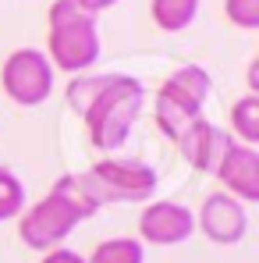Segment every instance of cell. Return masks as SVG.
I'll list each match as a JSON object with an SVG mask.
<instances>
[{"label": "cell", "instance_id": "6da1fadb", "mask_svg": "<svg viewBox=\"0 0 259 263\" xmlns=\"http://www.w3.org/2000/svg\"><path fill=\"white\" fill-rule=\"evenodd\" d=\"M46 61L53 71L82 75L99 61V29L96 18L75 0H53L46 11Z\"/></svg>", "mask_w": 259, "mask_h": 263}, {"label": "cell", "instance_id": "7a4b0ae2", "mask_svg": "<svg viewBox=\"0 0 259 263\" xmlns=\"http://www.w3.org/2000/svg\"><path fill=\"white\" fill-rule=\"evenodd\" d=\"M146 107V89L138 79L131 75H121L114 71L107 89L96 96V103L82 114V125H86V135H89V146L99 149V153H117L125 142H128L131 128L138 121Z\"/></svg>", "mask_w": 259, "mask_h": 263}, {"label": "cell", "instance_id": "3957f363", "mask_svg": "<svg viewBox=\"0 0 259 263\" xmlns=\"http://www.w3.org/2000/svg\"><path fill=\"white\" fill-rule=\"evenodd\" d=\"M213 92V79L203 64H181L160 82L156 96H153V121L167 139H177L188 128V121H195L206 107Z\"/></svg>", "mask_w": 259, "mask_h": 263}, {"label": "cell", "instance_id": "277c9868", "mask_svg": "<svg viewBox=\"0 0 259 263\" xmlns=\"http://www.w3.org/2000/svg\"><path fill=\"white\" fill-rule=\"evenodd\" d=\"M92 199L103 206L110 203H135V206H146L153 196H156V185L160 175L142 164V160H131V157H103L96 160L89 171H82Z\"/></svg>", "mask_w": 259, "mask_h": 263}, {"label": "cell", "instance_id": "5b68a950", "mask_svg": "<svg viewBox=\"0 0 259 263\" xmlns=\"http://www.w3.org/2000/svg\"><path fill=\"white\" fill-rule=\"evenodd\" d=\"M0 86L4 96L18 107H39L53 96L57 86V71L53 64L46 61L43 50H32V46H22V50H11L4 57V68H0Z\"/></svg>", "mask_w": 259, "mask_h": 263}, {"label": "cell", "instance_id": "8992f818", "mask_svg": "<svg viewBox=\"0 0 259 263\" xmlns=\"http://www.w3.org/2000/svg\"><path fill=\"white\" fill-rule=\"evenodd\" d=\"M78 224H82V217L61 196L46 192L39 203H32L18 214V238L36 253H50V249L64 246Z\"/></svg>", "mask_w": 259, "mask_h": 263}, {"label": "cell", "instance_id": "52a82bcc", "mask_svg": "<svg viewBox=\"0 0 259 263\" xmlns=\"http://www.w3.org/2000/svg\"><path fill=\"white\" fill-rule=\"evenodd\" d=\"M195 235V210L177 199H149L138 214V242L142 246H181Z\"/></svg>", "mask_w": 259, "mask_h": 263}, {"label": "cell", "instance_id": "ba28073f", "mask_svg": "<svg viewBox=\"0 0 259 263\" xmlns=\"http://www.w3.org/2000/svg\"><path fill=\"white\" fill-rule=\"evenodd\" d=\"M195 231H203L213 246H238L249 235V210L227 192H210L195 210Z\"/></svg>", "mask_w": 259, "mask_h": 263}, {"label": "cell", "instance_id": "9c48e42d", "mask_svg": "<svg viewBox=\"0 0 259 263\" xmlns=\"http://www.w3.org/2000/svg\"><path fill=\"white\" fill-rule=\"evenodd\" d=\"M213 178L227 196H234L238 203H259V149L245 146V142H227L220 164H216Z\"/></svg>", "mask_w": 259, "mask_h": 263}, {"label": "cell", "instance_id": "30bf717a", "mask_svg": "<svg viewBox=\"0 0 259 263\" xmlns=\"http://www.w3.org/2000/svg\"><path fill=\"white\" fill-rule=\"evenodd\" d=\"M227 142H231V132L216 128L213 121L203 118V114L195 121H188V128L174 139V146L181 149V157L188 160V167L199 171V175H213L220 157H224V149H227Z\"/></svg>", "mask_w": 259, "mask_h": 263}, {"label": "cell", "instance_id": "8fae6325", "mask_svg": "<svg viewBox=\"0 0 259 263\" xmlns=\"http://www.w3.org/2000/svg\"><path fill=\"white\" fill-rule=\"evenodd\" d=\"M149 14L160 32H185L199 14V0H153Z\"/></svg>", "mask_w": 259, "mask_h": 263}, {"label": "cell", "instance_id": "7c38bea8", "mask_svg": "<svg viewBox=\"0 0 259 263\" xmlns=\"http://www.w3.org/2000/svg\"><path fill=\"white\" fill-rule=\"evenodd\" d=\"M110 75H114V71H82V75H71V82H68V89H64L68 107H71V110L82 118L89 107L96 103V96L107 89Z\"/></svg>", "mask_w": 259, "mask_h": 263}, {"label": "cell", "instance_id": "4fadbf2b", "mask_svg": "<svg viewBox=\"0 0 259 263\" xmlns=\"http://www.w3.org/2000/svg\"><path fill=\"white\" fill-rule=\"evenodd\" d=\"M231 139L245 142V146H259V92H245L234 100L231 107Z\"/></svg>", "mask_w": 259, "mask_h": 263}, {"label": "cell", "instance_id": "5bb4252c", "mask_svg": "<svg viewBox=\"0 0 259 263\" xmlns=\"http://www.w3.org/2000/svg\"><path fill=\"white\" fill-rule=\"evenodd\" d=\"M89 263H146V246L135 235H117L96 242V249L86 256Z\"/></svg>", "mask_w": 259, "mask_h": 263}, {"label": "cell", "instance_id": "9a60e30c", "mask_svg": "<svg viewBox=\"0 0 259 263\" xmlns=\"http://www.w3.org/2000/svg\"><path fill=\"white\" fill-rule=\"evenodd\" d=\"M50 192L53 196H61L75 214L82 220H89L92 214H99V203L92 199V192H89V185H86V178L82 175H61L53 185H50Z\"/></svg>", "mask_w": 259, "mask_h": 263}, {"label": "cell", "instance_id": "2e32d148", "mask_svg": "<svg viewBox=\"0 0 259 263\" xmlns=\"http://www.w3.org/2000/svg\"><path fill=\"white\" fill-rule=\"evenodd\" d=\"M25 210V185L14 171H7L0 164V224L4 220H18V214Z\"/></svg>", "mask_w": 259, "mask_h": 263}, {"label": "cell", "instance_id": "e0dca14e", "mask_svg": "<svg viewBox=\"0 0 259 263\" xmlns=\"http://www.w3.org/2000/svg\"><path fill=\"white\" fill-rule=\"evenodd\" d=\"M224 14L234 29H245V32L259 29V0H224Z\"/></svg>", "mask_w": 259, "mask_h": 263}, {"label": "cell", "instance_id": "ac0fdd59", "mask_svg": "<svg viewBox=\"0 0 259 263\" xmlns=\"http://www.w3.org/2000/svg\"><path fill=\"white\" fill-rule=\"evenodd\" d=\"M39 263H89L82 253H75V249H64V246H57V249H50L43 253V260Z\"/></svg>", "mask_w": 259, "mask_h": 263}, {"label": "cell", "instance_id": "d6986e66", "mask_svg": "<svg viewBox=\"0 0 259 263\" xmlns=\"http://www.w3.org/2000/svg\"><path fill=\"white\" fill-rule=\"evenodd\" d=\"M75 4H78L82 11H89V14L96 18V14H103V11H110V7H117L121 0H75Z\"/></svg>", "mask_w": 259, "mask_h": 263}, {"label": "cell", "instance_id": "ffe728a7", "mask_svg": "<svg viewBox=\"0 0 259 263\" xmlns=\"http://www.w3.org/2000/svg\"><path fill=\"white\" fill-rule=\"evenodd\" d=\"M249 92H259V61L249 64Z\"/></svg>", "mask_w": 259, "mask_h": 263}]
</instances>
